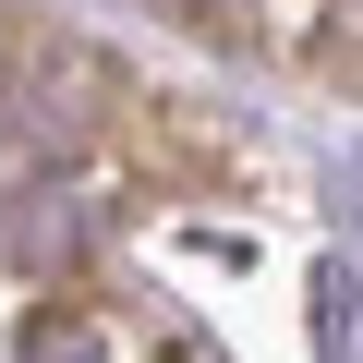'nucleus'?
<instances>
[{
    "instance_id": "1",
    "label": "nucleus",
    "mask_w": 363,
    "mask_h": 363,
    "mask_svg": "<svg viewBox=\"0 0 363 363\" xmlns=\"http://www.w3.org/2000/svg\"><path fill=\"white\" fill-rule=\"evenodd\" d=\"M194 13H206L218 37H242V25H255V0H194Z\"/></svg>"
},
{
    "instance_id": "2",
    "label": "nucleus",
    "mask_w": 363,
    "mask_h": 363,
    "mask_svg": "<svg viewBox=\"0 0 363 363\" xmlns=\"http://www.w3.org/2000/svg\"><path fill=\"white\" fill-rule=\"evenodd\" d=\"M0 49H13V13H0Z\"/></svg>"
}]
</instances>
